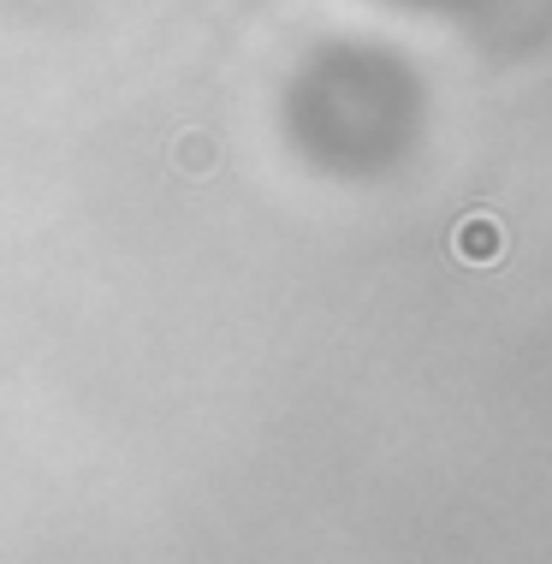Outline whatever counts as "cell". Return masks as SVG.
I'll return each mask as SVG.
<instances>
[{"instance_id":"6da1fadb","label":"cell","mask_w":552,"mask_h":564,"mask_svg":"<svg viewBox=\"0 0 552 564\" xmlns=\"http://www.w3.org/2000/svg\"><path fill=\"white\" fill-rule=\"evenodd\" d=\"M457 256L464 262H499V226L494 220H464L457 226Z\"/></svg>"}]
</instances>
